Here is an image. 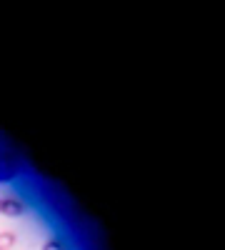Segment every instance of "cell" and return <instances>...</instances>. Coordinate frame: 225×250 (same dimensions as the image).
Listing matches in <instances>:
<instances>
[{"label":"cell","instance_id":"cell-1","mask_svg":"<svg viewBox=\"0 0 225 250\" xmlns=\"http://www.w3.org/2000/svg\"><path fill=\"white\" fill-rule=\"evenodd\" d=\"M20 173V163L15 155L0 150V183H10L15 175Z\"/></svg>","mask_w":225,"mask_h":250},{"label":"cell","instance_id":"cell-2","mask_svg":"<svg viewBox=\"0 0 225 250\" xmlns=\"http://www.w3.org/2000/svg\"><path fill=\"white\" fill-rule=\"evenodd\" d=\"M25 213V203L20 200L18 195H5L3 200H0V215L5 218H18Z\"/></svg>","mask_w":225,"mask_h":250},{"label":"cell","instance_id":"cell-3","mask_svg":"<svg viewBox=\"0 0 225 250\" xmlns=\"http://www.w3.org/2000/svg\"><path fill=\"white\" fill-rule=\"evenodd\" d=\"M18 243V235L13 230H0V250H13Z\"/></svg>","mask_w":225,"mask_h":250},{"label":"cell","instance_id":"cell-4","mask_svg":"<svg viewBox=\"0 0 225 250\" xmlns=\"http://www.w3.org/2000/svg\"><path fill=\"white\" fill-rule=\"evenodd\" d=\"M40 250H68V248H65V243L60 240V238L50 235V238H48V240L43 243V248H40Z\"/></svg>","mask_w":225,"mask_h":250},{"label":"cell","instance_id":"cell-5","mask_svg":"<svg viewBox=\"0 0 225 250\" xmlns=\"http://www.w3.org/2000/svg\"><path fill=\"white\" fill-rule=\"evenodd\" d=\"M0 200H3V198H0Z\"/></svg>","mask_w":225,"mask_h":250}]
</instances>
